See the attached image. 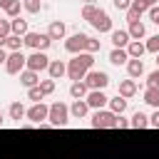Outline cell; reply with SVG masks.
<instances>
[{
    "mask_svg": "<svg viewBox=\"0 0 159 159\" xmlns=\"http://www.w3.org/2000/svg\"><path fill=\"white\" fill-rule=\"evenodd\" d=\"M82 82H84L89 89H104V87L109 84V75H107L104 70H89Z\"/></svg>",
    "mask_w": 159,
    "mask_h": 159,
    "instance_id": "obj_6",
    "label": "cell"
},
{
    "mask_svg": "<svg viewBox=\"0 0 159 159\" xmlns=\"http://www.w3.org/2000/svg\"><path fill=\"white\" fill-rule=\"evenodd\" d=\"M129 127H132V129H147V127H149V117H147L144 112H134L132 119H129Z\"/></svg>",
    "mask_w": 159,
    "mask_h": 159,
    "instance_id": "obj_26",
    "label": "cell"
},
{
    "mask_svg": "<svg viewBox=\"0 0 159 159\" xmlns=\"http://www.w3.org/2000/svg\"><path fill=\"white\" fill-rule=\"evenodd\" d=\"M27 99H32V104H37V102H42V99H45V94H42L40 84H37V87H30V89H27Z\"/></svg>",
    "mask_w": 159,
    "mask_h": 159,
    "instance_id": "obj_33",
    "label": "cell"
},
{
    "mask_svg": "<svg viewBox=\"0 0 159 159\" xmlns=\"http://www.w3.org/2000/svg\"><path fill=\"white\" fill-rule=\"evenodd\" d=\"M50 62H52V60H50L45 52H32V55L27 57V67H25V70H32V72L40 75V72H45V70L50 67Z\"/></svg>",
    "mask_w": 159,
    "mask_h": 159,
    "instance_id": "obj_8",
    "label": "cell"
},
{
    "mask_svg": "<svg viewBox=\"0 0 159 159\" xmlns=\"http://www.w3.org/2000/svg\"><path fill=\"white\" fill-rule=\"evenodd\" d=\"M22 40H25V45H27V47H32L35 52H45V50L52 45V40H50V35H47V32H32V30H30Z\"/></svg>",
    "mask_w": 159,
    "mask_h": 159,
    "instance_id": "obj_4",
    "label": "cell"
},
{
    "mask_svg": "<svg viewBox=\"0 0 159 159\" xmlns=\"http://www.w3.org/2000/svg\"><path fill=\"white\" fill-rule=\"evenodd\" d=\"M0 35H2V37H10V35H12L10 20H0Z\"/></svg>",
    "mask_w": 159,
    "mask_h": 159,
    "instance_id": "obj_38",
    "label": "cell"
},
{
    "mask_svg": "<svg viewBox=\"0 0 159 159\" xmlns=\"http://www.w3.org/2000/svg\"><path fill=\"white\" fill-rule=\"evenodd\" d=\"M127 75H129V80H139L144 75V62L142 60H129L127 62Z\"/></svg>",
    "mask_w": 159,
    "mask_h": 159,
    "instance_id": "obj_20",
    "label": "cell"
},
{
    "mask_svg": "<svg viewBox=\"0 0 159 159\" xmlns=\"http://www.w3.org/2000/svg\"><path fill=\"white\" fill-rule=\"evenodd\" d=\"M2 122H5V119H2V109H0V127H2Z\"/></svg>",
    "mask_w": 159,
    "mask_h": 159,
    "instance_id": "obj_47",
    "label": "cell"
},
{
    "mask_svg": "<svg viewBox=\"0 0 159 159\" xmlns=\"http://www.w3.org/2000/svg\"><path fill=\"white\" fill-rule=\"evenodd\" d=\"M99 47H102V42H99V40H94V37H89V40H87V47H84V52L94 55V52H99Z\"/></svg>",
    "mask_w": 159,
    "mask_h": 159,
    "instance_id": "obj_36",
    "label": "cell"
},
{
    "mask_svg": "<svg viewBox=\"0 0 159 159\" xmlns=\"http://www.w3.org/2000/svg\"><path fill=\"white\" fill-rule=\"evenodd\" d=\"M127 127H129V119H124V117L119 114V117H117V129H127Z\"/></svg>",
    "mask_w": 159,
    "mask_h": 159,
    "instance_id": "obj_42",
    "label": "cell"
},
{
    "mask_svg": "<svg viewBox=\"0 0 159 159\" xmlns=\"http://www.w3.org/2000/svg\"><path fill=\"white\" fill-rule=\"evenodd\" d=\"M20 12H22V0H15L7 10H5V15L10 17V20H15V17H20Z\"/></svg>",
    "mask_w": 159,
    "mask_h": 159,
    "instance_id": "obj_32",
    "label": "cell"
},
{
    "mask_svg": "<svg viewBox=\"0 0 159 159\" xmlns=\"http://www.w3.org/2000/svg\"><path fill=\"white\" fill-rule=\"evenodd\" d=\"M144 102H147L149 107L159 109V89H157V87H147V89H144Z\"/></svg>",
    "mask_w": 159,
    "mask_h": 159,
    "instance_id": "obj_28",
    "label": "cell"
},
{
    "mask_svg": "<svg viewBox=\"0 0 159 159\" xmlns=\"http://www.w3.org/2000/svg\"><path fill=\"white\" fill-rule=\"evenodd\" d=\"M107 107H109V112H114V114L119 117V114H124V112H127V99L117 94V97H112V99H109V104H107Z\"/></svg>",
    "mask_w": 159,
    "mask_h": 159,
    "instance_id": "obj_25",
    "label": "cell"
},
{
    "mask_svg": "<svg viewBox=\"0 0 159 159\" xmlns=\"http://www.w3.org/2000/svg\"><path fill=\"white\" fill-rule=\"evenodd\" d=\"M87 104H89V109H107L109 97L104 94V89H89V94H87Z\"/></svg>",
    "mask_w": 159,
    "mask_h": 159,
    "instance_id": "obj_11",
    "label": "cell"
},
{
    "mask_svg": "<svg viewBox=\"0 0 159 159\" xmlns=\"http://www.w3.org/2000/svg\"><path fill=\"white\" fill-rule=\"evenodd\" d=\"M12 2H15V0H0V7H2V10H7Z\"/></svg>",
    "mask_w": 159,
    "mask_h": 159,
    "instance_id": "obj_45",
    "label": "cell"
},
{
    "mask_svg": "<svg viewBox=\"0 0 159 159\" xmlns=\"http://www.w3.org/2000/svg\"><path fill=\"white\" fill-rule=\"evenodd\" d=\"M112 5H114L117 10H122V12H127L129 5H132V0H112Z\"/></svg>",
    "mask_w": 159,
    "mask_h": 159,
    "instance_id": "obj_39",
    "label": "cell"
},
{
    "mask_svg": "<svg viewBox=\"0 0 159 159\" xmlns=\"http://www.w3.org/2000/svg\"><path fill=\"white\" fill-rule=\"evenodd\" d=\"M10 27H12V35H17V37H25V35L30 32V25H27V20H22V17H15V20H10Z\"/></svg>",
    "mask_w": 159,
    "mask_h": 159,
    "instance_id": "obj_22",
    "label": "cell"
},
{
    "mask_svg": "<svg viewBox=\"0 0 159 159\" xmlns=\"http://www.w3.org/2000/svg\"><path fill=\"white\" fill-rule=\"evenodd\" d=\"M47 114H50V107L42 104V102H37V104H32V107L27 109V119H30L32 124H37V127L47 122Z\"/></svg>",
    "mask_w": 159,
    "mask_h": 159,
    "instance_id": "obj_9",
    "label": "cell"
},
{
    "mask_svg": "<svg viewBox=\"0 0 159 159\" xmlns=\"http://www.w3.org/2000/svg\"><path fill=\"white\" fill-rule=\"evenodd\" d=\"M84 2H94V0H84Z\"/></svg>",
    "mask_w": 159,
    "mask_h": 159,
    "instance_id": "obj_49",
    "label": "cell"
},
{
    "mask_svg": "<svg viewBox=\"0 0 159 159\" xmlns=\"http://www.w3.org/2000/svg\"><path fill=\"white\" fill-rule=\"evenodd\" d=\"M144 52H147V45H144L142 40H132V42L127 45V55H129V60H142Z\"/></svg>",
    "mask_w": 159,
    "mask_h": 159,
    "instance_id": "obj_18",
    "label": "cell"
},
{
    "mask_svg": "<svg viewBox=\"0 0 159 159\" xmlns=\"http://www.w3.org/2000/svg\"><path fill=\"white\" fill-rule=\"evenodd\" d=\"M144 12H149V10L142 5V0H132V5H129V10H127V22H139V17H142Z\"/></svg>",
    "mask_w": 159,
    "mask_h": 159,
    "instance_id": "obj_15",
    "label": "cell"
},
{
    "mask_svg": "<svg viewBox=\"0 0 159 159\" xmlns=\"http://www.w3.org/2000/svg\"><path fill=\"white\" fill-rule=\"evenodd\" d=\"M147 52H152V55H159V35H152L147 42Z\"/></svg>",
    "mask_w": 159,
    "mask_h": 159,
    "instance_id": "obj_34",
    "label": "cell"
},
{
    "mask_svg": "<svg viewBox=\"0 0 159 159\" xmlns=\"http://www.w3.org/2000/svg\"><path fill=\"white\" fill-rule=\"evenodd\" d=\"M25 67H27V57L22 55V50L7 55V62H5V72H7V75H20Z\"/></svg>",
    "mask_w": 159,
    "mask_h": 159,
    "instance_id": "obj_7",
    "label": "cell"
},
{
    "mask_svg": "<svg viewBox=\"0 0 159 159\" xmlns=\"http://www.w3.org/2000/svg\"><path fill=\"white\" fill-rule=\"evenodd\" d=\"M40 89H42L45 97L52 94V92H55V80H40Z\"/></svg>",
    "mask_w": 159,
    "mask_h": 159,
    "instance_id": "obj_35",
    "label": "cell"
},
{
    "mask_svg": "<svg viewBox=\"0 0 159 159\" xmlns=\"http://www.w3.org/2000/svg\"><path fill=\"white\" fill-rule=\"evenodd\" d=\"M137 92H139V87H137V80H122V82H119V87H117V94H119V97H124V99L134 97Z\"/></svg>",
    "mask_w": 159,
    "mask_h": 159,
    "instance_id": "obj_13",
    "label": "cell"
},
{
    "mask_svg": "<svg viewBox=\"0 0 159 159\" xmlns=\"http://www.w3.org/2000/svg\"><path fill=\"white\" fill-rule=\"evenodd\" d=\"M70 119H72V117H70V107H67L65 102H55V104H50V114H47L50 127H67Z\"/></svg>",
    "mask_w": 159,
    "mask_h": 159,
    "instance_id": "obj_2",
    "label": "cell"
},
{
    "mask_svg": "<svg viewBox=\"0 0 159 159\" xmlns=\"http://www.w3.org/2000/svg\"><path fill=\"white\" fill-rule=\"evenodd\" d=\"M7 55H10V52H7L5 47H0V65H2V67H5V62H7Z\"/></svg>",
    "mask_w": 159,
    "mask_h": 159,
    "instance_id": "obj_43",
    "label": "cell"
},
{
    "mask_svg": "<svg viewBox=\"0 0 159 159\" xmlns=\"http://www.w3.org/2000/svg\"><path fill=\"white\" fill-rule=\"evenodd\" d=\"M149 127H154V129H159V109H154V114L149 117Z\"/></svg>",
    "mask_w": 159,
    "mask_h": 159,
    "instance_id": "obj_41",
    "label": "cell"
},
{
    "mask_svg": "<svg viewBox=\"0 0 159 159\" xmlns=\"http://www.w3.org/2000/svg\"><path fill=\"white\" fill-rule=\"evenodd\" d=\"M47 35H50V40H65V35H67V25L60 22V20H55V22H50Z\"/></svg>",
    "mask_w": 159,
    "mask_h": 159,
    "instance_id": "obj_17",
    "label": "cell"
},
{
    "mask_svg": "<svg viewBox=\"0 0 159 159\" xmlns=\"http://www.w3.org/2000/svg\"><path fill=\"white\" fill-rule=\"evenodd\" d=\"M87 94H89V87L84 82H72L70 84V97L72 99H87Z\"/></svg>",
    "mask_w": 159,
    "mask_h": 159,
    "instance_id": "obj_21",
    "label": "cell"
},
{
    "mask_svg": "<svg viewBox=\"0 0 159 159\" xmlns=\"http://www.w3.org/2000/svg\"><path fill=\"white\" fill-rule=\"evenodd\" d=\"M22 10L30 15H37L42 10V0H22Z\"/></svg>",
    "mask_w": 159,
    "mask_h": 159,
    "instance_id": "obj_30",
    "label": "cell"
},
{
    "mask_svg": "<svg viewBox=\"0 0 159 159\" xmlns=\"http://www.w3.org/2000/svg\"><path fill=\"white\" fill-rule=\"evenodd\" d=\"M109 62H112V65H117V67L127 65V62H129V55H127V50H119V47H114V50L109 52Z\"/></svg>",
    "mask_w": 159,
    "mask_h": 159,
    "instance_id": "obj_24",
    "label": "cell"
},
{
    "mask_svg": "<svg viewBox=\"0 0 159 159\" xmlns=\"http://www.w3.org/2000/svg\"><path fill=\"white\" fill-rule=\"evenodd\" d=\"M147 87H157V89H159V67L147 75Z\"/></svg>",
    "mask_w": 159,
    "mask_h": 159,
    "instance_id": "obj_37",
    "label": "cell"
},
{
    "mask_svg": "<svg viewBox=\"0 0 159 159\" xmlns=\"http://www.w3.org/2000/svg\"><path fill=\"white\" fill-rule=\"evenodd\" d=\"M87 40H89V35H84V32H75V35H70V37L65 40V52L72 55V57L80 55V52H84Z\"/></svg>",
    "mask_w": 159,
    "mask_h": 159,
    "instance_id": "obj_5",
    "label": "cell"
},
{
    "mask_svg": "<svg viewBox=\"0 0 159 159\" xmlns=\"http://www.w3.org/2000/svg\"><path fill=\"white\" fill-rule=\"evenodd\" d=\"M89 124L94 129H117V114L109 112V109H94Z\"/></svg>",
    "mask_w": 159,
    "mask_h": 159,
    "instance_id": "obj_3",
    "label": "cell"
},
{
    "mask_svg": "<svg viewBox=\"0 0 159 159\" xmlns=\"http://www.w3.org/2000/svg\"><path fill=\"white\" fill-rule=\"evenodd\" d=\"M47 75H50V80H62L67 75V65L62 60H52L50 67H47Z\"/></svg>",
    "mask_w": 159,
    "mask_h": 159,
    "instance_id": "obj_16",
    "label": "cell"
},
{
    "mask_svg": "<svg viewBox=\"0 0 159 159\" xmlns=\"http://www.w3.org/2000/svg\"><path fill=\"white\" fill-rule=\"evenodd\" d=\"M157 2H159V0H142V5H144V7H147V10H149V7H154V5H157Z\"/></svg>",
    "mask_w": 159,
    "mask_h": 159,
    "instance_id": "obj_44",
    "label": "cell"
},
{
    "mask_svg": "<svg viewBox=\"0 0 159 159\" xmlns=\"http://www.w3.org/2000/svg\"><path fill=\"white\" fill-rule=\"evenodd\" d=\"M92 27L99 32V35H104V32H112L114 27H112V17L107 15V10H97V15H94V20H92Z\"/></svg>",
    "mask_w": 159,
    "mask_h": 159,
    "instance_id": "obj_10",
    "label": "cell"
},
{
    "mask_svg": "<svg viewBox=\"0 0 159 159\" xmlns=\"http://www.w3.org/2000/svg\"><path fill=\"white\" fill-rule=\"evenodd\" d=\"M7 114H10V119L20 122L22 117H27V109L22 107V102H12V104H10V109H7Z\"/></svg>",
    "mask_w": 159,
    "mask_h": 159,
    "instance_id": "obj_27",
    "label": "cell"
},
{
    "mask_svg": "<svg viewBox=\"0 0 159 159\" xmlns=\"http://www.w3.org/2000/svg\"><path fill=\"white\" fill-rule=\"evenodd\" d=\"M5 42H7V37H2V35H0V47H5Z\"/></svg>",
    "mask_w": 159,
    "mask_h": 159,
    "instance_id": "obj_46",
    "label": "cell"
},
{
    "mask_svg": "<svg viewBox=\"0 0 159 159\" xmlns=\"http://www.w3.org/2000/svg\"><path fill=\"white\" fill-rule=\"evenodd\" d=\"M109 40H112V45L119 47V50H127V45L132 42V37H129L127 30H112V32H109Z\"/></svg>",
    "mask_w": 159,
    "mask_h": 159,
    "instance_id": "obj_12",
    "label": "cell"
},
{
    "mask_svg": "<svg viewBox=\"0 0 159 159\" xmlns=\"http://www.w3.org/2000/svg\"><path fill=\"white\" fill-rule=\"evenodd\" d=\"M87 112H89L87 99H75V102L70 104V117H72V119H82V117H87Z\"/></svg>",
    "mask_w": 159,
    "mask_h": 159,
    "instance_id": "obj_14",
    "label": "cell"
},
{
    "mask_svg": "<svg viewBox=\"0 0 159 159\" xmlns=\"http://www.w3.org/2000/svg\"><path fill=\"white\" fill-rule=\"evenodd\" d=\"M157 67H159V55H157Z\"/></svg>",
    "mask_w": 159,
    "mask_h": 159,
    "instance_id": "obj_48",
    "label": "cell"
},
{
    "mask_svg": "<svg viewBox=\"0 0 159 159\" xmlns=\"http://www.w3.org/2000/svg\"><path fill=\"white\" fill-rule=\"evenodd\" d=\"M127 32H129V37H132V40H144V35H147V27H144V22L139 20V22H129Z\"/></svg>",
    "mask_w": 159,
    "mask_h": 159,
    "instance_id": "obj_23",
    "label": "cell"
},
{
    "mask_svg": "<svg viewBox=\"0 0 159 159\" xmlns=\"http://www.w3.org/2000/svg\"><path fill=\"white\" fill-rule=\"evenodd\" d=\"M97 10H99V7H97L94 2H87V5L82 7V12H80V15H82V20L92 22V20H94V15H97Z\"/></svg>",
    "mask_w": 159,
    "mask_h": 159,
    "instance_id": "obj_31",
    "label": "cell"
},
{
    "mask_svg": "<svg viewBox=\"0 0 159 159\" xmlns=\"http://www.w3.org/2000/svg\"><path fill=\"white\" fill-rule=\"evenodd\" d=\"M22 45H25V40H22V37L10 35V37H7V42H5V50H10V52H20V50H22Z\"/></svg>",
    "mask_w": 159,
    "mask_h": 159,
    "instance_id": "obj_29",
    "label": "cell"
},
{
    "mask_svg": "<svg viewBox=\"0 0 159 159\" xmlns=\"http://www.w3.org/2000/svg\"><path fill=\"white\" fill-rule=\"evenodd\" d=\"M147 15H149V20H152V22H154V25L159 27V5H154V7H149V12H147Z\"/></svg>",
    "mask_w": 159,
    "mask_h": 159,
    "instance_id": "obj_40",
    "label": "cell"
},
{
    "mask_svg": "<svg viewBox=\"0 0 159 159\" xmlns=\"http://www.w3.org/2000/svg\"><path fill=\"white\" fill-rule=\"evenodd\" d=\"M92 65H94V55L80 52V55H75V57L67 62V77H70L72 82H82V80L87 77V72L92 70Z\"/></svg>",
    "mask_w": 159,
    "mask_h": 159,
    "instance_id": "obj_1",
    "label": "cell"
},
{
    "mask_svg": "<svg viewBox=\"0 0 159 159\" xmlns=\"http://www.w3.org/2000/svg\"><path fill=\"white\" fill-rule=\"evenodd\" d=\"M20 84L27 87V89H30V87H37V84H40V75L32 72V70H22V72H20Z\"/></svg>",
    "mask_w": 159,
    "mask_h": 159,
    "instance_id": "obj_19",
    "label": "cell"
}]
</instances>
